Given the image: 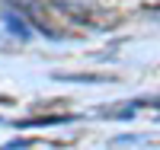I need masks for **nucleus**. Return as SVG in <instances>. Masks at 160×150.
I'll list each match as a JSON object with an SVG mask.
<instances>
[]
</instances>
